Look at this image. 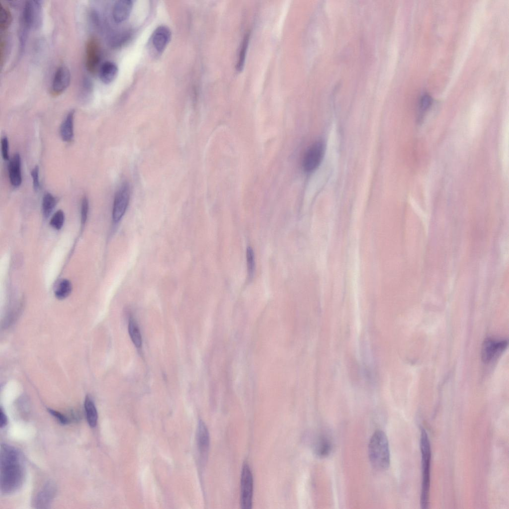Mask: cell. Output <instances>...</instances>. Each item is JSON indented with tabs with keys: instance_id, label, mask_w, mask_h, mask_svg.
Instances as JSON below:
<instances>
[{
	"instance_id": "obj_1",
	"label": "cell",
	"mask_w": 509,
	"mask_h": 509,
	"mask_svg": "<svg viewBox=\"0 0 509 509\" xmlns=\"http://www.w3.org/2000/svg\"><path fill=\"white\" fill-rule=\"evenodd\" d=\"M22 457L14 447L3 444L0 454V489L3 495L16 492L21 487L24 478Z\"/></svg>"
},
{
	"instance_id": "obj_2",
	"label": "cell",
	"mask_w": 509,
	"mask_h": 509,
	"mask_svg": "<svg viewBox=\"0 0 509 509\" xmlns=\"http://www.w3.org/2000/svg\"><path fill=\"white\" fill-rule=\"evenodd\" d=\"M369 458L372 465L378 470H385L390 465V451L388 439L381 430L375 431L368 445Z\"/></svg>"
},
{
	"instance_id": "obj_3",
	"label": "cell",
	"mask_w": 509,
	"mask_h": 509,
	"mask_svg": "<svg viewBox=\"0 0 509 509\" xmlns=\"http://www.w3.org/2000/svg\"><path fill=\"white\" fill-rule=\"evenodd\" d=\"M421 431L420 447L422 454L423 482L420 504L421 508L424 509H427L428 506L431 448L426 430L423 427H421Z\"/></svg>"
},
{
	"instance_id": "obj_4",
	"label": "cell",
	"mask_w": 509,
	"mask_h": 509,
	"mask_svg": "<svg viewBox=\"0 0 509 509\" xmlns=\"http://www.w3.org/2000/svg\"><path fill=\"white\" fill-rule=\"evenodd\" d=\"M253 495V477L249 465H243L241 476L240 504L243 509L252 508Z\"/></svg>"
},
{
	"instance_id": "obj_5",
	"label": "cell",
	"mask_w": 509,
	"mask_h": 509,
	"mask_svg": "<svg viewBox=\"0 0 509 509\" xmlns=\"http://www.w3.org/2000/svg\"><path fill=\"white\" fill-rule=\"evenodd\" d=\"M130 196V187L128 183H123L115 194L114 199L112 219L118 222L124 216L128 207Z\"/></svg>"
},
{
	"instance_id": "obj_6",
	"label": "cell",
	"mask_w": 509,
	"mask_h": 509,
	"mask_svg": "<svg viewBox=\"0 0 509 509\" xmlns=\"http://www.w3.org/2000/svg\"><path fill=\"white\" fill-rule=\"evenodd\" d=\"M324 154V145L320 141L313 144L306 151L302 161L305 171L311 172L320 165Z\"/></svg>"
},
{
	"instance_id": "obj_7",
	"label": "cell",
	"mask_w": 509,
	"mask_h": 509,
	"mask_svg": "<svg viewBox=\"0 0 509 509\" xmlns=\"http://www.w3.org/2000/svg\"><path fill=\"white\" fill-rule=\"evenodd\" d=\"M56 493V484L52 481L47 482L36 496L33 501L34 507L37 509L49 508Z\"/></svg>"
},
{
	"instance_id": "obj_8",
	"label": "cell",
	"mask_w": 509,
	"mask_h": 509,
	"mask_svg": "<svg viewBox=\"0 0 509 509\" xmlns=\"http://www.w3.org/2000/svg\"><path fill=\"white\" fill-rule=\"evenodd\" d=\"M100 61V50L98 42L94 37L88 39L85 47V66L88 71L94 73Z\"/></svg>"
},
{
	"instance_id": "obj_9",
	"label": "cell",
	"mask_w": 509,
	"mask_h": 509,
	"mask_svg": "<svg viewBox=\"0 0 509 509\" xmlns=\"http://www.w3.org/2000/svg\"><path fill=\"white\" fill-rule=\"evenodd\" d=\"M70 70L66 67H60L56 71L51 85L52 94L57 96L64 92L71 82Z\"/></svg>"
},
{
	"instance_id": "obj_10",
	"label": "cell",
	"mask_w": 509,
	"mask_h": 509,
	"mask_svg": "<svg viewBox=\"0 0 509 509\" xmlns=\"http://www.w3.org/2000/svg\"><path fill=\"white\" fill-rule=\"evenodd\" d=\"M508 345L507 340H497L491 338L486 339L481 348V358L485 363L491 361L496 354L505 349Z\"/></svg>"
},
{
	"instance_id": "obj_11",
	"label": "cell",
	"mask_w": 509,
	"mask_h": 509,
	"mask_svg": "<svg viewBox=\"0 0 509 509\" xmlns=\"http://www.w3.org/2000/svg\"><path fill=\"white\" fill-rule=\"evenodd\" d=\"M197 443L201 460L204 462L207 457L210 437L207 428L201 420L199 422L197 430Z\"/></svg>"
},
{
	"instance_id": "obj_12",
	"label": "cell",
	"mask_w": 509,
	"mask_h": 509,
	"mask_svg": "<svg viewBox=\"0 0 509 509\" xmlns=\"http://www.w3.org/2000/svg\"><path fill=\"white\" fill-rule=\"evenodd\" d=\"M171 36V31L168 27L162 25L157 27L152 36V42L155 49L162 52L169 43Z\"/></svg>"
},
{
	"instance_id": "obj_13",
	"label": "cell",
	"mask_w": 509,
	"mask_h": 509,
	"mask_svg": "<svg viewBox=\"0 0 509 509\" xmlns=\"http://www.w3.org/2000/svg\"><path fill=\"white\" fill-rule=\"evenodd\" d=\"M133 7L132 1L130 0H119L114 4L112 8V17L116 23H121L129 17Z\"/></svg>"
},
{
	"instance_id": "obj_14",
	"label": "cell",
	"mask_w": 509,
	"mask_h": 509,
	"mask_svg": "<svg viewBox=\"0 0 509 509\" xmlns=\"http://www.w3.org/2000/svg\"><path fill=\"white\" fill-rule=\"evenodd\" d=\"M8 175L11 184L15 187L19 186L22 182L21 171V158L18 153H15L9 161Z\"/></svg>"
},
{
	"instance_id": "obj_15",
	"label": "cell",
	"mask_w": 509,
	"mask_h": 509,
	"mask_svg": "<svg viewBox=\"0 0 509 509\" xmlns=\"http://www.w3.org/2000/svg\"><path fill=\"white\" fill-rule=\"evenodd\" d=\"M75 111L71 110L61 125L60 133L62 140L67 142H71L74 138V121Z\"/></svg>"
},
{
	"instance_id": "obj_16",
	"label": "cell",
	"mask_w": 509,
	"mask_h": 509,
	"mask_svg": "<svg viewBox=\"0 0 509 509\" xmlns=\"http://www.w3.org/2000/svg\"><path fill=\"white\" fill-rule=\"evenodd\" d=\"M118 73V67L113 62L107 61L100 67L99 75L100 80L105 84L111 83L114 81Z\"/></svg>"
},
{
	"instance_id": "obj_17",
	"label": "cell",
	"mask_w": 509,
	"mask_h": 509,
	"mask_svg": "<svg viewBox=\"0 0 509 509\" xmlns=\"http://www.w3.org/2000/svg\"><path fill=\"white\" fill-rule=\"evenodd\" d=\"M313 448L316 456L325 458L331 454L333 449L332 443L327 437L321 436L314 442Z\"/></svg>"
},
{
	"instance_id": "obj_18",
	"label": "cell",
	"mask_w": 509,
	"mask_h": 509,
	"mask_svg": "<svg viewBox=\"0 0 509 509\" xmlns=\"http://www.w3.org/2000/svg\"><path fill=\"white\" fill-rule=\"evenodd\" d=\"M84 405L88 424L92 427H95L97 422V412L94 402L89 396H86Z\"/></svg>"
},
{
	"instance_id": "obj_19",
	"label": "cell",
	"mask_w": 509,
	"mask_h": 509,
	"mask_svg": "<svg viewBox=\"0 0 509 509\" xmlns=\"http://www.w3.org/2000/svg\"><path fill=\"white\" fill-rule=\"evenodd\" d=\"M128 332L134 344L137 348L140 347L142 345L141 335L137 323L132 318H130L129 320Z\"/></svg>"
},
{
	"instance_id": "obj_20",
	"label": "cell",
	"mask_w": 509,
	"mask_h": 509,
	"mask_svg": "<svg viewBox=\"0 0 509 509\" xmlns=\"http://www.w3.org/2000/svg\"><path fill=\"white\" fill-rule=\"evenodd\" d=\"M57 200L52 194L46 193L42 200V211L45 217H48L55 208Z\"/></svg>"
},
{
	"instance_id": "obj_21",
	"label": "cell",
	"mask_w": 509,
	"mask_h": 509,
	"mask_svg": "<svg viewBox=\"0 0 509 509\" xmlns=\"http://www.w3.org/2000/svg\"><path fill=\"white\" fill-rule=\"evenodd\" d=\"M72 291V284L67 279L61 280L58 284L55 291V296L59 299L67 297Z\"/></svg>"
},
{
	"instance_id": "obj_22",
	"label": "cell",
	"mask_w": 509,
	"mask_h": 509,
	"mask_svg": "<svg viewBox=\"0 0 509 509\" xmlns=\"http://www.w3.org/2000/svg\"><path fill=\"white\" fill-rule=\"evenodd\" d=\"M250 36V32L248 31L245 34L243 40H242L239 55L236 67L238 71H241L245 63L246 51L249 44Z\"/></svg>"
},
{
	"instance_id": "obj_23",
	"label": "cell",
	"mask_w": 509,
	"mask_h": 509,
	"mask_svg": "<svg viewBox=\"0 0 509 509\" xmlns=\"http://www.w3.org/2000/svg\"><path fill=\"white\" fill-rule=\"evenodd\" d=\"M12 20L10 11L2 4L0 6V28L1 31H5L10 25Z\"/></svg>"
},
{
	"instance_id": "obj_24",
	"label": "cell",
	"mask_w": 509,
	"mask_h": 509,
	"mask_svg": "<svg viewBox=\"0 0 509 509\" xmlns=\"http://www.w3.org/2000/svg\"><path fill=\"white\" fill-rule=\"evenodd\" d=\"M246 257L248 275L249 278H252L254 273L255 262L254 251L251 247H249L247 249Z\"/></svg>"
},
{
	"instance_id": "obj_25",
	"label": "cell",
	"mask_w": 509,
	"mask_h": 509,
	"mask_svg": "<svg viewBox=\"0 0 509 509\" xmlns=\"http://www.w3.org/2000/svg\"><path fill=\"white\" fill-rule=\"evenodd\" d=\"M64 219V212L61 210H58L52 216L50 225L55 229L60 230L63 225Z\"/></svg>"
},
{
	"instance_id": "obj_26",
	"label": "cell",
	"mask_w": 509,
	"mask_h": 509,
	"mask_svg": "<svg viewBox=\"0 0 509 509\" xmlns=\"http://www.w3.org/2000/svg\"><path fill=\"white\" fill-rule=\"evenodd\" d=\"M1 154L3 160H9V144L6 137L4 136L1 140Z\"/></svg>"
},
{
	"instance_id": "obj_27",
	"label": "cell",
	"mask_w": 509,
	"mask_h": 509,
	"mask_svg": "<svg viewBox=\"0 0 509 509\" xmlns=\"http://www.w3.org/2000/svg\"><path fill=\"white\" fill-rule=\"evenodd\" d=\"M88 210V199L86 196H84L82 199L81 204V220L83 224H84L86 220Z\"/></svg>"
},
{
	"instance_id": "obj_28",
	"label": "cell",
	"mask_w": 509,
	"mask_h": 509,
	"mask_svg": "<svg viewBox=\"0 0 509 509\" xmlns=\"http://www.w3.org/2000/svg\"><path fill=\"white\" fill-rule=\"evenodd\" d=\"M31 175L33 180V186L35 191H37L39 189L40 183L39 180V168L37 166L34 167L31 171Z\"/></svg>"
},
{
	"instance_id": "obj_29",
	"label": "cell",
	"mask_w": 509,
	"mask_h": 509,
	"mask_svg": "<svg viewBox=\"0 0 509 509\" xmlns=\"http://www.w3.org/2000/svg\"><path fill=\"white\" fill-rule=\"evenodd\" d=\"M48 411L50 414L55 417L61 424H67L69 423V419L61 413L51 409H48Z\"/></svg>"
},
{
	"instance_id": "obj_30",
	"label": "cell",
	"mask_w": 509,
	"mask_h": 509,
	"mask_svg": "<svg viewBox=\"0 0 509 509\" xmlns=\"http://www.w3.org/2000/svg\"><path fill=\"white\" fill-rule=\"evenodd\" d=\"M432 103V99L428 95L423 96L420 102V109L421 111H425L430 106Z\"/></svg>"
},
{
	"instance_id": "obj_31",
	"label": "cell",
	"mask_w": 509,
	"mask_h": 509,
	"mask_svg": "<svg viewBox=\"0 0 509 509\" xmlns=\"http://www.w3.org/2000/svg\"><path fill=\"white\" fill-rule=\"evenodd\" d=\"M7 422V417L1 408L0 412V427L1 428L4 427L6 424Z\"/></svg>"
}]
</instances>
